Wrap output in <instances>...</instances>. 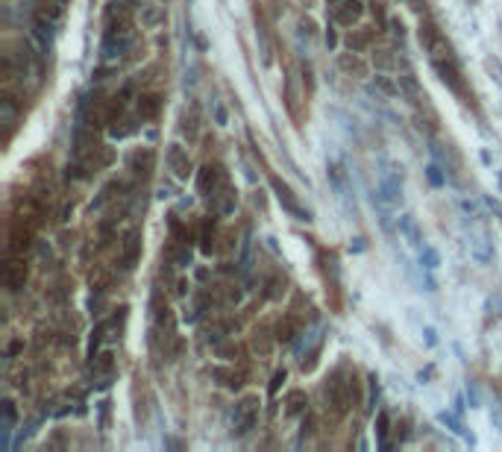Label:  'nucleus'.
Instances as JSON below:
<instances>
[{
    "instance_id": "obj_1",
    "label": "nucleus",
    "mask_w": 502,
    "mask_h": 452,
    "mask_svg": "<svg viewBox=\"0 0 502 452\" xmlns=\"http://www.w3.org/2000/svg\"><path fill=\"white\" fill-rule=\"evenodd\" d=\"M376 203L382 211H391L403 203V173H397V170L382 173V180L376 185Z\"/></svg>"
},
{
    "instance_id": "obj_2",
    "label": "nucleus",
    "mask_w": 502,
    "mask_h": 452,
    "mask_svg": "<svg viewBox=\"0 0 502 452\" xmlns=\"http://www.w3.org/2000/svg\"><path fill=\"white\" fill-rule=\"evenodd\" d=\"M432 68H435V74L440 76V83H444L447 88H452L455 94H467V88H464V76H461V68H458V62H455V56L432 59Z\"/></svg>"
},
{
    "instance_id": "obj_3",
    "label": "nucleus",
    "mask_w": 502,
    "mask_h": 452,
    "mask_svg": "<svg viewBox=\"0 0 502 452\" xmlns=\"http://www.w3.org/2000/svg\"><path fill=\"white\" fill-rule=\"evenodd\" d=\"M258 397L256 394H250V397H244V400H238V405H235V435H247V431L256 426V420H258Z\"/></svg>"
},
{
    "instance_id": "obj_4",
    "label": "nucleus",
    "mask_w": 502,
    "mask_h": 452,
    "mask_svg": "<svg viewBox=\"0 0 502 452\" xmlns=\"http://www.w3.org/2000/svg\"><path fill=\"white\" fill-rule=\"evenodd\" d=\"M270 188H273V194H276V200H279V206H283L285 211H291L297 221H312V214L297 203V194L279 180V176H270Z\"/></svg>"
},
{
    "instance_id": "obj_5",
    "label": "nucleus",
    "mask_w": 502,
    "mask_h": 452,
    "mask_svg": "<svg viewBox=\"0 0 502 452\" xmlns=\"http://www.w3.org/2000/svg\"><path fill=\"white\" fill-rule=\"evenodd\" d=\"M227 185H229L227 170L220 165H206L197 176V188H200V194H206V197H217V191L227 188Z\"/></svg>"
},
{
    "instance_id": "obj_6",
    "label": "nucleus",
    "mask_w": 502,
    "mask_h": 452,
    "mask_svg": "<svg viewBox=\"0 0 502 452\" xmlns=\"http://www.w3.org/2000/svg\"><path fill=\"white\" fill-rule=\"evenodd\" d=\"M142 259V232L132 229L124 235V241H120V270H132Z\"/></svg>"
},
{
    "instance_id": "obj_7",
    "label": "nucleus",
    "mask_w": 502,
    "mask_h": 452,
    "mask_svg": "<svg viewBox=\"0 0 502 452\" xmlns=\"http://www.w3.org/2000/svg\"><path fill=\"white\" fill-rule=\"evenodd\" d=\"M165 159H168V168H171V173L176 176V180H188V176H191V159L179 144H168Z\"/></svg>"
},
{
    "instance_id": "obj_8",
    "label": "nucleus",
    "mask_w": 502,
    "mask_h": 452,
    "mask_svg": "<svg viewBox=\"0 0 502 452\" xmlns=\"http://www.w3.org/2000/svg\"><path fill=\"white\" fill-rule=\"evenodd\" d=\"M91 373H94V385L106 388L115 376V356L112 352H100V356L91 359Z\"/></svg>"
},
{
    "instance_id": "obj_9",
    "label": "nucleus",
    "mask_w": 502,
    "mask_h": 452,
    "mask_svg": "<svg viewBox=\"0 0 502 452\" xmlns=\"http://www.w3.org/2000/svg\"><path fill=\"white\" fill-rule=\"evenodd\" d=\"M4 285L9 291H21L27 285V265L24 259H9L4 267Z\"/></svg>"
},
{
    "instance_id": "obj_10",
    "label": "nucleus",
    "mask_w": 502,
    "mask_h": 452,
    "mask_svg": "<svg viewBox=\"0 0 502 452\" xmlns=\"http://www.w3.org/2000/svg\"><path fill=\"white\" fill-rule=\"evenodd\" d=\"M361 15H365V6H361V0H344V4H338L335 12H332L335 24H341V27H353Z\"/></svg>"
},
{
    "instance_id": "obj_11",
    "label": "nucleus",
    "mask_w": 502,
    "mask_h": 452,
    "mask_svg": "<svg viewBox=\"0 0 502 452\" xmlns=\"http://www.w3.org/2000/svg\"><path fill=\"white\" fill-rule=\"evenodd\" d=\"M397 83H399V97H406V100L411 106H420V100H426L423 97V88H420L417 83V76L414 74H399L397 76Z\"/></svg>"
},
{
    "instance_id": "obj_12",
    "label": "nucleus",
    "mask_w": 502,
    "mask_h": 452,
    "mask_svg": "<svg viewBox=\"0 0 502 452\" xmlns=\"http://www.w3.org/2000/svg\"><path fill=\"white\" fill-rule=\"evenodd\" d=\"M397 229H399V235H403V241L409 247H423V229L417 226V221L411 218V214H403V218L397 221Z\"/></svg>"
},
{
    "instance_id": "obj_13",
    "label": "nucleus",
    "mask_w": 502,
    "mask_h": 452,
    "mask_svg": "<svg viewBox=\"0 0 502 452\" xmlns=\"http://www.w3.org/2000/svg\"><path fill=\"white\" fill-rule=\"evenodd\" d=\"M470 255L479 265L494 262V241H488V235H473V238H470Z\"/></svg>"
},
{
    "instance_id": "obj_14",
    "label": "nucleus",
    "mask_w": 502,
    "mask_h": 452,
    "mask_svg": "<svg viewBox=\"0 0 502 452\" xmlns=\"http://www.w3.org/2000/svg\"><path fill=\"white\" fill-rule=\"evenodd\" d=\"M306 408H309L306 390H288V397H285V415H288V417H300V415H306Z\"/></svg>"
},
{
    "instance_id": "obj_15",
    "label": "nucleus",
    "mask_w": 502,
    "mask_h": 452,
    "mask_svg": "<svg viewBox=\"0 0 502 452\" xmlns=\"http://www.w3.org/2000/svg\"><path fill=\"white\" fill-rule=\"evenodd\" d=\"M338 65H341V71H347V74H355V76H367V62L361 59L355 50H350V53H344L338 59Z\"/></svg>"
},
{
    "instance_id": "obj_16",
    "label": "nucleus",
    "mask_w": 502,
    "mask_h": 452,
    "mask_svg": "<svg viewBox=\"0 0 502 452\" xmlns=\"http://www.w3.org/2000/svg\"><path fill=\"white\" fill-rule=\"evenodd\" d=\"M235 203H238V191H235L232 185H227V188L217 191V214H220V218L232 214V211H235Z\"/></svg>"
},
{
    "instance_id": "obj_17",
    "label": "nucleus",
    "mask_w": 502,
    "mask_h": 452,
    "mask_svg": "<svg viewBox=\"0 0 502 452\" xmlns=\"http://www.w3.org/2000/svg\"><path fill=\"white\" fill-rule=\"evenodd\" d=\"M15 121H18V106H15V100H12L9 94H4V100H0V124L6 127L9 135L15 129Z\"/></svg>"
},
{
    "instance_id": "obj_18",
    "label": "nucleus",
    "mask_w": 502,
    "mask_h": 452,
    "mask_svg": "<svg viewBox=\"0 0 502 452\" xmlns=\"http://www.w3.org/2000/svg\"><path fill=\"white\" fill-rule=\"evenodd\" d=\"M215 379L224 385V388H232V390H235V388L244 385V373L232 370V367H217V370H215Z\"/></svg>"
},
{
    "instance_id": "obj_19",
    "label": "nucleus",
    "mask_w": 502,
    "mask_h": 452,
    "mask_svg": "<svg viewBox=\"0 0 502 452\" xmlns=\"http://www.w3.org/2000/svg\"><path fill=\"white\" fill-rule=\"evenodd\" d=\"M294 335H300V323H297L294 314H285V318L276 323V338L279 341H291Z\"/></svg>"
},
{
    "instance_id": "obj_20",
    "label": "nucleus",
    "mask_w": 502,
    "mask_h": 452,
    "mask_svg": "<svg viewBox=\"0 0 502 452\" xmlns=\"http://www.w3.org/2000/svg\"><path fill=\"white\" fill-rule=\"evenodd\" d=\"M159 106H162V97H159V94L138 97V115H142V117H156V115H159Z\"/></svg>"
},
{
    "instance_id": "obj_21",
    "label": "nucleus",
    "mask_w": 502,
    "mask_h": 452,
    "mask_svg": "<svg viewBox=\"0 0 502 452\" xmlns=\"http://www.w3.org/2000/svg\"><path fill=\"white\" fill-rule=\"evenodd\" d=\"M417 35H420V45H423V47L429 50L444 33H440V30L435 27V21H429V18H426V21H420V33H417Z\"/></svg>"
},
{
    "instance_id": "obj_22",
    "label": "nucleus",
    "mask_w": 502,
    "mask_h": 452,
    "mask_svg": "<svg viewBox=\"0 0 502 452\" xmlns=\"http://www.w3.org/2000/svg\"><path fill=\"white\" fill-rule=\"evenodd\" d=\"M162 21H165V9L162 6H142V24L147 30H156Z\"/></svg>"
},
{
    "instance_id": "obj_23",
    "label": "nucleus",
    "mask_w": 502,
    "mask_h": 452,
    "mask_svg": "<svg viewBox=\"0 0 502 452\" xmlns=\"http://www.w3.org/2000/svg\"><path fill=\"white\" fill-rule=\"evenodd\" d=\"M370 42H373V30H358V33H350V35H347V47L355 50V53H361Z\"/></svg>"
},
{
    "instance_id": "obj_24",
    "label": "nucleus",
    "mask_w": 502,
    "mask_h": 452,
    "mask_svg": "<svg viewBox=\"0 0 502 452\" xmlns=\"http://www.w3.org/2000/svg\"><path fill=\"white\" fill-rule=\"evenodd\" d=\"M253 352L258 359H268L273 352V341H270L268 332H256V335H253Z\"/></svg>"
},
{
    "instance_id": "obj_25",
    "label": "nucleus",
    "mask_w": 502,
    "mask_h": 452,
    "mask_svg": "<svg viewBox=\"0 0 502 452\" xmlns=\"http://www.w3.org/2000/svg\"><path fill=\"white\" fill-rule=\"evenodd\" d=\"M420 267H423V270H438L440 267V253L435 247H420Z\"/></svg>"
},
{
    "instance_id": "obj_26",
    "label": "nucleus",
    "mask_w": 502,
    "mask_h": 452,
    "mask_svg": "<svg viewBox=\"0 0 502 452\" xmlns=\"http://www.w3.org/2000/svg\"><path fill=\"white\" fill-rule=\"evenodd\" d=\"M438 420L444 423L450 431H455V435H464V438L473 444V435H467V431H464V426H461V420H458L455 415H450V411H440V415H438Z\"/></svg>"
},
{
    "instance_id": "obj_27",
    "label": "nucleus",
    "mask_w": 502,
    "mask_h": 452,
    "mask_svg": "<svg viewBox=\"0 0 502 452\" xmlns=\"http://www.w3.org/2000/svg\"><path fill=\"white\" fill-rule=\"evenodd\" d=\"M135 132V124L130 121V117H124V121H112V127H109V135L112 139H127V135H132Z\"/></svg>"
},
{
    "instance_id": "obj_28",
    "label": "nucleus",
    "mask_w": 502,
    "mask_h": 452,
    "mask_svg": "<svg viewBox=\"0 0 502 452\" xmlns=\"http://www.w3.org/2000/svg\"><path fill=\"white\" fill-rule=\"evenodd\" d=\"M373 83H376V88L382 91L385 97H397V94H399V83H394L391 76H385V74H376Z\"/></svg>"
},
{
    "instance_id": "obj_29",
    "label": "nucleus",
    "mask_w": 502,
    "mask_h": 452,
    "mask_svg": "<svg viewBox=\"0 0 502 452\" xmlns=\"http://www.w3.org/2000/svg\"><path fill=\"white\" fill-rule=\"evenodd\" d=\"M394 65H397V59H394L391 50H376V53H373V68H379V71H391Z\"/></svg>"
},
{
    "instance_id": "obj_30",
    "label": "nucleus",
    "mask_w": 502,
    "mask_h": 452,
    "mask_svg": "<svg viewBox=\"0 0 502 452\" xmlns=\"http://www.w3.org/2000/svg\"><path fill=\"white\" fill-rule=\"evenodd\" d=\"M347 397H350V408L361 405V382H358L355 373H350V376H347Z\"/></svg>"
},
{
    "instance_id": "obj_31",
    "label": "nucleus",
    "mask_w": 502,
    "mask_h": 452,
    "mask_svg": "<svg viewBox=\"0 0 502 452\" xmlns=\"http://www.w3.org/2000/svg\"><path fill=\"white\" fill-rule=\"evenodd\" d=\"M426 176H429V182H432L435 188H444V185H447V173H444V168H440L438 162H432V165L426 168Z\"/></svg>"
},
{
    "instance_id": "obj_32",
    "label": "nucleus",
    "mask_w": 502,
    "mask_h": 452,
    "mask_svg": "<svg viewBox=\"0 0 502 452\" xmlns=\"http://www.w3.org/2000/svg\"><path fill=\"white\" fill-rule=\"evenodd\" d=\"M109 279H112V277H109V270L97 267V270L91 273V288H94V291H100V294H103V291L109 288Z\"/></svg>"
},
{
    "instance_id": "obj_33",
    "label": "nucleus",
    "mask_w": 502,
    "mask_h": 452,
    "mask_svg": "<svg viewBox=\"0 0 502 452\" xmlns=\"http://www.w3.org/2000/svg\"><path fill=\"white\" fill-rule=\"evenodd\" d=\"M200 250H203L206 255H212V250H215V232L209 229V224L203 226V232H200Z\"/></svg>"
},
{
    "instance_id": "obj_34",
    "label": "nucleus",
    "mask_w": 502,
    "mask_h": 452,
    "mask_svg": "<svg viewBox=\"0 0 502 452\" xmlns=\"http://www.w3.org/2000/svg\"><path fill=\"white\" fill-rule=\"evenodd\" d=\"M485 71L494 76V80L502 86V62H499V59H494V56H488L485 59Z\"/></svg>"
},
{
    "instance_id": "obj_35",
    "label": "nucleus",
    "mask_w": 502,
    "mask_h": 452,
    "mask_svg": "<svg viewBox=\"0 0 502 452\" xmlns=\"http://www.w3.org/2000/svg\"><path fill=\"white\" fill-rule=\"evenodd\" d=\"M283 294H285V279L273 277V279L268 282V297H270V300H276V297H283Z\"/></svg>"
},
{
    "instance_id": "obj_36",
    "label": "nucleus",
    "mask_w": 502,
    "mask_h": 452,
    "mask_svg": "<svg viewBox=\"0 0 502 452\" xmlns=\"http://www.w3.org/2000/svg\"><path fill=\"white\" fill-rule=\"evenodd\" d=\"M376 426H379V429H376V431H379V446L385 449V446H388V441H385V438H388V415H379Z\"/></svg>"
},
{
    "instance_id": "obj_37",
    "label": "nucleus",
    "mask_w": 502,
    "mask_h": 452,
    "mask_svg": "<svg viewBox=\"0 0 502 452\" xmlns=\"http://www.w3.org/2000/svg\"><path fill=\"white\" fill-rule=\"evenodd\" d=\"M423 341H426V347H438V332L432 326H423Z\"/></svg>"
},
{
    "instance_id": "obj_38",
    "label": "nucleus",
    "mask_w": 502,
    "mask_h": 452,
    "mask_svg": "<svg viewBox=\"0 0 502 452\" xmlns=\"http://www.w3.org/2000/svg\"><path fill=\"white\" fill-rule=\"evenodd\" d=\"M215 121L220 124V127H227V121H229V115H227V109L220 106V103H215Z\"/></svg>"
},
{
    "instance_id": "obj_39",
    "label": "nucleus",
    "mask_w": 502,
    "mask_h": 452,
    "mask_svg": "<svg viewBox=\"0 0 502 452\" xmlns=\"http://www.w3.org/2000/svg\"><path fill=\"white\" fill-rule=\"evenodd\" d=\"M391 33H394L397 38L406 35V27H403V21H399V18H391Z\"/></svg>"
},
{
    "instance_id": "obj_40",
    "label": "nucleus",
    "mask_w": 502,
    "mask_h": 452,
    "mask_svg": "<svg viewBox=\"0 0 502 452\" xmlns=\"http://www.w3.org/2000/svg\"><path fill=\"white\" fill-rule=\"evenodd\" d=\"M461 209H464V214H473V218H479V206L473 200H461Z\"/></svg>"
},
{
    "instance_id": "obj_41",
    "label": "nucleus",
    "mask_w": 502,
    "mask_h": 452,
    "mask_svg": "<svg viewBox=\"0 0 502 452\" xmlns=\"http://www.w3.org/2000/svg\"><path fill=\"white\" fill-rule=\"evenodd\" d=\"M217 356L220 359H232V356H238V347H217Z\"/></svg>"
},
{
    "instance_id": "obj_42",
    "label": "nucleus",
    "mask_w": 502,
    "mask_h": 452,
    "mask_svg": "<svg viewBox=\"0 0 502 452\" xmlns=\"http://www.w3.org/2000/svg\"><path fill=\"white\" fill-rule=\"evenodd\" d=\"M283 382H285V370H279L276 376H273V382H270V394H276L279 385H283Z\"/></svg>"
},
{
    "instance_id": "obj_43",
    "label": "nucleus",
    "mask_w": 502,
    "mask_h": 452,
    "mask_svg": "<svg viewBox=\"0 0 502 452\" xmlns=\"http://www.w3.org/2000/svg\"><path fill=\"white\" fill-rule=\"evenodd\" d=\"M479 156H481V165H491V162H494V159H491V153H488V150H481Z\"/></svg>"
},
{
    "instance_id": "obj_44",
    "label": "nucleus",
    "mask_w": 502,
    "mask_h": 452,
    "mask_svg": "<svg viewBox=\"0 0 502 452\" xmlns=\"http://www.w3.org/2000/svg\"><path fill=\"white\" fill-rule=\"evenodd\" d=\"M338 4H344V0H329V6H338Z\"/></svg>"
},
{
    "instance_id": "obj_45",
    "label": "nucleus",
    "mask_w": 502,
    "mask_h": 452,
    "mask_svg": "<svg viewBox=\"0 0 502 452\" xmlns=\"http://www.w3.org/2000/svg\"><path fill=\"white\" fill-rule=\"evenodd\" d=\"M499 182H502V180H499Z\"/></svg>"
}]
</instances>
